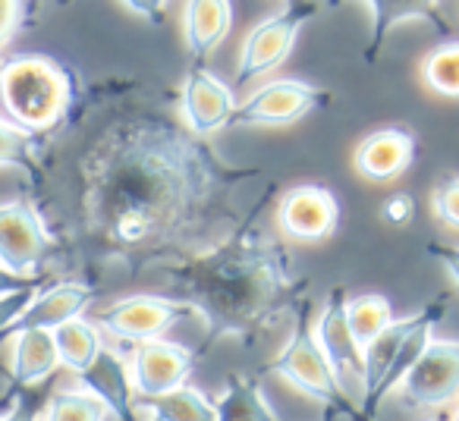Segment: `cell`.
<instances>
[{"label":"cell","instance_id":"8992f818","mask_svg":"<svg viewBox=\"0 0 459 421\" xmlns=\"http://www.w3.org/2000/svg\"><path fill=\"white\" fill-rule=\"evenodd\" d=\"M183 318H198V308L186 299H170V296H126L117 299L98 314V327L123 343H142V339H158L179 324Z\"/></svg>","mask_w":459,"mask_h":421},{"label":"cell","instance_id":"5b68a950","mask_svg":"<svg viewBox=\"0 0 459 421\" xmlns=\"http://www.w3.org/2000/svg\"><path fill=\"white\" fill-rule=\"evenodd\" d=\"M315 13H318V4H315V0H290L281 13L258 22L243 41L233 91H243L246 85H252L255 79H262L264 73L281 66L283 60L290 57V51H293L302 26H306Z\"/></svg>","mask_w":459,"mask_h":421},{"label":"cell","instance_id":"d590c367","mask_svg":"<svg viewBox=\"0 0 459 421\" xmlns=\"http://www.w3.org/2000/svg\"><path fill=\"white\" fill-rule=\"evenodd\" d=\"M321 421H340V415L333 412V408H325V415H321Z\"/></svg>","mask_w":459,"mask_h":421},{"label":"cell","instance_id":"9c48e42d","mask_svg":"<svg viewBox=\"0 0 459 421\" xmlns=\"http://www.w3.org/2000/svg\"><path fill=\"white\" fill-rule=\"evenodd\" d=\"M325 101V91L315 85L299 82V79H277V82L262 85L243 104H237L230 126H287L312 114Z\"/></svg>","mask_w":459,"mask_h":421},{"label":"cell","instance_id":"7402d4cb","mask_svg":"<svg viewBox=\"0 0 459 421\" xmlns=\"http://www.w3.org/2000/svg\"><path fill=\"white\" fill-rule=\"evenodd\" d=\"M217 421H281L271 402L264 400L262 383L255 377L233 374L223 383V393L217 396Z\"/></svg>","mask_w":459,"mask_h":421},{"label":"cell","instance_id":"ab89813d","mask_svg":"<svg viewBox=\"0 0 459 421\" xmlns=\"http://www.w3.org/2000/svg\"><path fill=\"white\" fill-rule=\"evenodd\" d=\"M0 421H4V415H0Z\"/></svg>","mask_w":459,"mask_h":421},{"label":"cell","instance_id":"2e32d148","mask_svg":"<svg viewBox=\"0 0 459 421\" xmlns=\"http://www.w3.org/2000/svg\"><path fill=\"white\" fill-rule=\"evenodd\" d=\"M91 302H95V289H91L89 283L64 280V283H54V287H48V289H39L35 299L29 302L26 312H22L20 318H16V324L10 327L7 337H13L16 331H29V327L54 331V327H60L64 321L79 318Z\"/></svg>","mask_w":459,"mask_h":421},{"label":"cell","instance_id":"3957f363","mask_svg":"<svg viewBox=\"0 0 459 421\" xmlns=\"http://www.w3.org/2000/svg\"><path fill=\"white\" fill-rule=\"evenodd\" d=\"M73 82L60 64L39 54H20L0 66V101L16 126L29 133L54 126L70 107Z\"/></svg>","mask_w":459,"mask_h":421},{"label":"cell","instance_id":"6da1fadb","mask_svg":"<svg viewBox=\"0 0 459 421\" xmlns=\"http://www.w3.org/2000/svg\"><path fill=\"white\" fill-rule=\"evenodd\" d=\"M252 176L258 173L227 167L198 135L164 116H129L85 154L79 208L108 255L154 262L158 249L202 224L223 189Z\"/></svg>","mask_w":459,"mask_h":421},{"label":"cell","instance_id":"9a60e30c","mask_svg":"<svg viewBox=\"0 0 459 421\" xmlns=\"http://www.w3.org/2000/svg\"><path fill=\"white\" fill-rule=\"evenodd\" d=\"M415 158V139L412 133L400 126L377 129V133L365 135L356 148V170L371 183H390L400 173L409 170Z\"/></svg>","mask_w":459,"mask_h":421},{"label":"cell","instance_id":"83f0119b","mask_svg":"<svg viewBox=\"0 0 459 421\" xmlns=\"http://www.w3.org/2000/svg\"><path fill=\"white\" fill-rule=\"evenodd\" d=\"M431 208L440 224L459 230V176L456 173H444V176L437 179V185H434V192H431Z\"/></svg>","mask_w":459,"mask_h":421},{"label":"cell","instance_id":"7c38bea8","mask_svg":"<svg viewBox=\"0 0 459 421\" xmlns=\"http://www.w3.org/2000/svg\"><path fill=\"white\" fill-rule=\"evenodd\" d=\"M277 224L287 239L321 243L333 236L340 224L337 195L325 185H296L277 204Z\"/></svg>","mask_w":459,"mask_h":421},{"label":"cell","instance_id":"cb8c5ba5","mask_svg":"<svg viewBox=\"0 0 459 421\" xmlns=\"http://www.w3.org/2000/svg\"><path fill=\"white\" fill-rule=\"evenodd\" d=\"M346 321H350L356 343L365 346L394 321V308H390V302L381 293H362L346 299Z\"/></svg>","mask_w":459,"mask_h":421},{"label":"cell","instance_id":"8fae6325","mask_svg":"<svg viewBox=\"0 0 459 421\" xmlns=\"http://www.w3.org/2000/svg\"><path fill=\"white\" fill-rule=\"evenodd\" d=\"M233 110H237V101H233V89L227 82H221L202 64L186 73L183 89H179V114L192 135L208 139V135L227 129Z\"/></svg>","mask_w":459,"mask_h":421},{"label":"cell","instance_id":"4fadbf2b","mask_svg":"<svg viewBox=\"0 0 459 421\" xmlns=\"http://www.w3.org/2000/svg\"><path fill=\"white\" fill-rule=\"evenodd\" d=\"M195 352L170 339H142L133 343V362H129V383L135 396H158L189 381Z\"/></svg>","mask_w":459,"mask_h":421},{"label":"cell","instance_id":"52a82bcc","mask_svg":"<svg viewBox=\"0 0 459 421\" xmlns=\"http://www.w3.org/2000/svg\"><path fill=\"white\" fill-rule=\"evenodd\" d=\"M459 393V339H428L421 356L400 381V402L409 408H437Z\"/></svg>","mask_w":459,"mask_h":421},{"label":"cell","instance_id":"d4e9b609","mask_svg":"<svg viewBox=\"0 0 459 421\" xmlns=\"http://www.w3.org/2000/svg\"><path fill=\"white\" fill-rule=\"evenodd\" d=\"M110 408L91 390H60L48 400L45 421H104Z\"/></svg>","mask_w":459,"mask_h":421},{"label":"cell","instance_id":"4316f807","mask_svg":"<svg viewBox=\"0 0 459 421\" xmlns=\"http://www.w3.org/2000/svg\"><path fill=\"white\" fill-rule=\"evenodd\" d=\"M0 167H35V133L16 126V123L0 120Z\"/></svg>","mask_w":459,"mask_h":421},{"label":"cell","instance_id":"ac0fdd59","mask_svg":"<svg viewBox=\"0 0 459 421\" xmlns=\"http://www.w3.org/2000/svg\"><path fill=\"white\" fill-rule=\"evenodd\" d=\"M233 29V0H186L183 39L195 60H208Z\"/></svg>","mask_w":459,"mask_h":421},{"label":"cell","instance_id":"484cf974","mask_svg":"<svg viewBox=\"0 0 459 421\" xmlns=\"http://www.w3.org/2000/svg\"><path fill=\"white\" fill-rule=\"evenodd\" d=\"M421 79L437 95L459 98V39L444 41L421 60Z\"/></svg>","mask_w":459,"mask_h":421},{"label":"cell","instance_id":"d6986e66","mask_svg":"<svg viewBox=\"0 0 459 421\" xmlns=\"http://www.w3.org/2000/svg\"><path fill=\"white\" fill-rule=\"evenodd\" d=\"M10 343H13V349H10V374H13L16 387H39L60 368L54 331L29 327V331H16L10 337Z\"/></svg>","mask_w":459,"mask_h":421},{"label":"cell","instance_id":"e575fe53","mask_svg":"<svg viewBox=\"0 0 459 421\" xmlns=\"http://www.w3.org/2000/svg\"><path fill=\"white\" fill-rule=\"evenodd\" d=\"M4 421H39V408H35L29 400H16L13 396V406H10V412Z\"/></svg>","mask_w":459,"mask_h":421},{"label":"cell","instance_id":"ba28073f","mask_svg":"<svg viewBox=\"0 0 459 421\" xmlns=\"http://www.w3.org/2000/svg\"><path fill=\"white\" fill-rule=\"evenodd\" d=\"M315 337H318L321 349H325L331 371L337 377L340 390L350 396L352 402H362L365 396V356L362 346L356 343L346 321V289H333L327 305L321 308L318 321H315Z\"/></svg>","mask_w":459,"mask_h":421},{"label":"cell","instance_id":"836d02e7","mask_svg":"<svg viewBox=\"0 0 459 421\" xmlns=\"http://www.w3.org/2000/svg\"><path fill=\"white\" fill-rule=\"evenodd\" d=\"M35 283H41V277L13 274V271H7L4 264H0V296H4V293H13V289H22V287H35Z\"/></svg>","mask_w":459,"mask_h":421},{"label":"cell","instance_id":"1f68e13d","mask_svg":"<svg viewBox=\"0 0 459 421\" xmlns=\"http://www.w3.org/2000/svg\"><path fill=\"white\" fill-rule=\"evenodd\" d=\"M22 20V0H0V45L16 32Z\"/></svg>","mask_w":459,"mask_h":421},{"label":"cell","instance_id":"f1b7e54d","mask_svg":"<svg viewBox=\"0 0 459 421\" xmlns=\"http://www.w3.org/2000/svg\"><path fill=\"white\" fill-rule=\"evenodd\" d=\"M41 289V283H35V287H22V289H13V293H4L0 296V339L7 337L10 327L16 324V318H20L22 312L29 308V302L35 299V293Z\"/></svg>","mask_w":459,"mask_h":421},{"label":"cell","instance_id":"7a4b0ae2","mask_svg":"<svg viewBox=\"0 0 459 421\" xmlns=\"http://www.w3.org/2000/svg\"><path fill=\"white\" fill-rule=\"evenodd\" d=\"M164 277L198 308L211 343L221 337L255 339L290 312L308 287L293 271L287 245L252 230L179 258L164 268Z\"/></svg>","mask_w":459,"mask_h":421},{"label":"cell","instance_id":"e0dca14e","mask_svg":"<svg viewBox=\"0 0 459 421\" xmlns=\"http://www.w3.org/2000/svg\"><path fill=\"white\" fill-rule=\"evenodd\" d=\"M343 4V0H331ZM371 10V29H368V60L377 57L384 39L394 32L400 22H425L431 32H437L444 41H450V29L440 20V0H365Z\"/></svg>","mask_w":459,"mask_h":421},{"label":"cell","instance_id":"f546056e","mask_svg":"<svg viewBox=\"0 0 459 421\" xmlns=\"http://www.w3.org/2000/svg\"><path fill=\"white\" fill-rule=\"evenodd\" d=\"M381 218L387 220L390 227H406L409 220L415 218V198L406 195V192H396L387 202L381 204Z\"/></svg>","mask_w":459,"mask_h":421},{"label":"cell","instance_id":"603a6c76","mask_svg":"<svg viewBox=\"0 0 459 421\" xmlns=\"http://www.w3.org/2000/svg\"><path fill=\"white\" fill-rule=\"evenodd\" d=\"M54 343H57L60 365L70 368L73 374H82L98 358V352L104 349L98 321H89V318H82V314L64 321L60 327H54Z\"/></svg>","mask_w":459,"mask_h":421},{"label":"cell","instance_id":"f35d334b","mask_svg":"<svg viewBox=\"0 0 459 421\" xmlns=\"http://www.w3.org/2000/svg\"><path fill=\"white\" fill-rule=\"evenodd\" d=\"M114 421H135V415H129V418H114Z\"/></svg>","mask_w":459,"mask_h":421},{"label":"cell","instance_id":"277c9868","mask_svg":"<svg viewBox=\"0 0 459 421\" xmlns=\"http://www.w3.org/2000/svg\"><path fill=\"white\" fill-rule=\"evenodd\" d=\"M271 371L277 377L296 387L299 393L312 396L318 400L325 408H333L340 418H350V421H371L350 396L340 390L337 377L331 371V362H327L325 349H321L318 337H315V327H308L306 314L299 312L293 327V337H290L287 349L271 362Z\"/></svg>","mask_w":459,"mask_h":421},{"label":"cell","instance_id":"5bb4252c","mask_svg":"<svg viewBox=\"0 0 459 421\" xmlns=\"http://www.w3.org/2000/svg\"><path fill=\"white\" fill-rule=\"evenodd\" d=\"M440 302V299H437ZM437 302H428L421 312L409 314V318H394L387 327H384L381 333H377L375 339H368V343L362 346V356H365V396H362V412L368 415V418H375V393L377 387H381V381L387 377L390 365H394V358L400 356L403 343L409 339V333L415 331V327L421 324V321L428 318V314L437 308Z\"/></svg>","mask_w":459,"mask_h":421},{"label":"cell","instance_id":"30bf717a","mask_svg":"<svg viewBox=\"0 0 459 421\" xmlns=\"http://www.w3.org/2000/svg\"><path fill=\"white\" fill-rule=\"evenodd\" d=\"M51 252V233L29 202L0 204V264L13 274L35 277Z\"/></svg>","mask_w":459,"mask_h":421},{"label":"cell","instance_id":"ffe728a7","mask_svg":"<svg viewBox=\"0 0 459 421\" xmlns=\"http://www.w3.org/2000/svg\"><path fill=\"white\" fill-rule=\"evenodd\" d=\"M79 383L85 390H91L98 400H104V406L110 408L114 418L135 415V402H133L135 393H133V383H129V368L110 349L98 352L95 362L79 374Z\"/></svg>","mask_w":459,"mask_h":421},{"label":"cell","instance_id":"4dcf8cb0","mask_svg":"<svg viewBox=\"0 0 459 421\" xmlns=\"http://www.w3.org/2000/svg\"><path fill=\"white\" fill-rule=\"evenodd\" d=\"M428 258H434V262L440 264V268L450 274V280L459 287V245L453 243H428Z\"/></svg>","mask_w":459,"mask_h":421},{"label":"cell","instance_id":"d6a6232c","mask_svg":"<svg viewBox=\"0 0 459 421\" xmlns=\"http://www.w3.org/2000/svg\"><path fill=\"white\" fill-rule=\"evenodd\" d=\"M129 10H135L139 16H145L148 22H160V16H164V7L170 4V0H123Z\"/></svg>","mask_w":459,"mask_h":421},{"label":"cell","instance_id":"74e56055","mask_svg":"<svg viewBox=\"0 0 459 421\" xmlns=\"http://www.w3.org/2000/svg\"><path fill=\"white\" fill-rule=\"evenodd\" d=\"M450 421H459V408H456V412L450 415Z\"/></svg>","mask_w":459,"mask_h":421},{"label":"cell","instance_id":"44dd1931","mask_svg":"<svg viewBox=\"0 0 459 421\" xmlns=\"http://www.w3.org/2000/svg\"><path fill=\"white\" fill-rule=\"evenodd\" d=\"M133 402L135 408H145L154 421H217L214 400L189 383H179L158 396H135Z\"/></svg>","mask_w":459,"mask_h":421},{"label":"cell","instance_id":"8d00e7d4","mask_svg":"<svg viewBox=\"0 0 459 421\" xmlns=\"http://www.w3.org/2000/svg\"><path fill=\"white\" fill-rule=\"evenodd\" d=\"M425 421H450V415H446V412H434L431 418H425Z\"/></svg>","mask_w":459,"mask_h":421}]
</instances>
